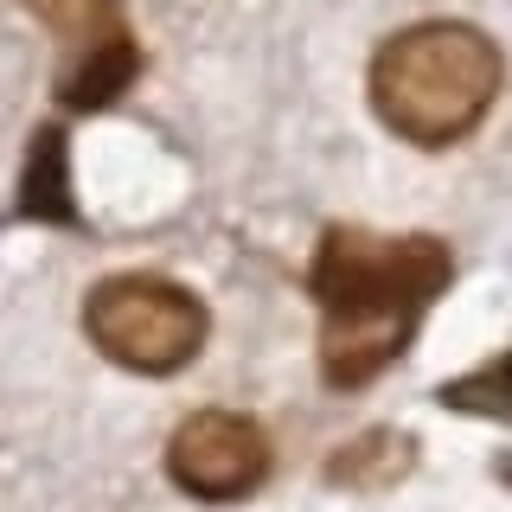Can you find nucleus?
Segmentation results:
<instances>
[{
	"label": "nucleus",
	"mask_w": 512,
	"mask_h": 512,
	"mask_svg": "<svg viewBox=\"0 0 512 512\" xmlns=\"http://www.w3.org/2000/svg\"><path fill=\"white\" fill-rule=\"evenodd\" d=\"M448 288V250L436 237H372L333 224L314 256L320 301V372L333 391L372 384L404 359L423 308Z\"/></svg>",
	"instance_id": "nucleus-1"
},
{
	"label": "nucleus",
	"mask_w": 512,
	"mask_h": 512,
	"mask_svg": "<svg viewBox=\"0 0 512 512\" xmlns=\"http://www.w3.org/2000/svg\"><path fill=\"white\" fill-rule=\"evenodd\" d=\"M506 64L487 32L461 20H423L372 58V109L416 148L461 141L493 109Z\"/></svg>",
	"instance_id": "nucleus-2"
},
{
	"label": "nucleus",
	"mask_w": 512,
	"mask_h": 512,
	"mask_svg": "<svg viewBox=\"0 0 512 512\" xmlns=\"http://www.w3.org/2000/svg\"><path fill=\"white\" fill-rule=\"evenodd\" d=\"M84 333L96 340L103 359L128 365V372L167 378L199 359L205 346V308L180 282L160 276H109L90 288L84 301Z\"/></svg>",
	"instance_id": "nucleus-3"
},
{
	"label": "nucleus",
	"mask_w": 512,
	"mask_h": 512,
	"mask_svg": "<svg viewBox=\"0 0 512 512\" xmlns=\"http://www.w3.org/2000/svg\"><path fill=\"white\" fill-rule=\"evenodd\" d=\"M167 474L199 500H244L269 474V436L237 410H192L167 442Z\"/></svg>",
	"instance_id": "nucleus-4"
},
{
	"label": "nucleus",
	"mask_w": 512,
	"mask_h": 512,
	"mask_svg": "<svg viewBox=\"0 0 512 512\" xmlns=\"http://www.w3.org/2000/svg\"><path fill=\"white\" fill-rule=\"evenodd\" d=\"M135 71H141L135 32H128V20L103 0V7H90V32H84V45H77L58 96H64V109H109L135 84Z\"/></svg>",
	"instance_id": "nucleus-5"
},
{
	"label": "nucleus",
	"mask_w": 512,
	"mask_h": 512,
	"mask_svg": "<svg viewBox=\"0 0 512 512\" xmlns=\"http://www.w3.org/2000/svg\"><path fill=\"white\" fill-rule=\"evenodd\" d=\"M20 212L39 224H77V199H71V148L64 128H39L20 167Z\"/></svg>",
	"instance_id": "nucleus-6"
},
{
	"label": "nucleus",
	"mask_w": 512,
	"mask_h": 512,
	"mask_svg": "<svg viewBox=\"0 0 512 512\" xmlns=\"http://www.w3.org/2000/svg\"><path fill=\"white\" fill-rule=\"evenodd\" d=\"M416 468V448L404 429H372V436H359V442H346L340 455L327 461V480L333 487H352V493H378V487H391V480H404Z\"/></svg>",
	"instance_id": "nucleus-7"
},
{
	"label": "nucleus",
	"mask_w": 512,
	"mask_h": 512,
	"mask_svg": "<svg viewBox=\"0 0 512 512\" xmlns=\"http://www.w3.org/2000/svg\"><path fill=\"white\" fill-rule=\"evenodd\" d=\"M442 404L448 410H468V416H512V352H500L493 365L442 384Z\"/></svg>",
	"instance_id": "nucleus-8"
}]
</instances>
